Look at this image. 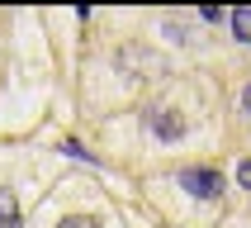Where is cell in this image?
<instances>
[{
	"instance_id": "6da1fadb",
	"label": "cell",
	"mask_w": 251,
	"mask_h": 228,
	"mask_svg": "<svg viewBox=\"0 0 251 228\" xmlns=\"http://www.w3.org/2000/svg\"><path fill=\"white\" fill-rule=\"evenodd\" d=\"M180 185L195 200H218V195H223V176H218L213 167H190V171H180Z\"/></svg>"
},
{
	"instance_id": "52a82bcc",
	"label": "cell",
	"mask_w": 251,
	"mask_h": 228,
	"mask_svg": "<svg viewBox=\"0 0 251 228\" xmlns=\"http://www.w3.org/2000/svg\"><path fill=\"white\" fill-rule=\"evenodd\" d=\"M237 181L251 190V157H242V162H237Z\"/></svg>"
},
{
	"instance_id": "277c9868",
	"label": "cell",
	"mask_w": 251,
	"mask_h": 228,
	"mask_svg": "<svg viewBox=\"0 0 251 228\" xmlns=\"http://www.w3.org/2000/svg\"><path fill=\"white\" fill-rule=\"evenodd\" d=\"M227 24H232V38L237 43H251V10H232Z\"/></svg>"
},
{
	"instance_id": "3957f363",
	"label": "cell",
	"mask_w": 251,
	"mask_h": 228,
	"mask_svg": "<svg viewBox=\"0 0 251 228\" xmlns=\"http://www.w3.org/2000/svg\"><path fill=\"white\" fill-rule=\"evenodd\" d=\"M0 228H24V214H19V200L0 185Z\"/></svg>"
},
{
	"instance_id": "5b68a950",
	"label": "cell",
	"mask_w": 251,
	"mask_h": 228,
	"mask_svg": "<svg viewBox=\"0 0 251 228\" xmlns=\"http://www.w3.org/2000/svg\"><path fill=\"white\" fill-rule=\"evenodd\" d=\"M57 228H104L100 219H90V214H71V219H62Z\"/></svg>"
},
{
	"instance_id": "8992f818",
	"label": "cell",
	"mask_w": 251,
	"mask_h": 228,
	"mask_svg": "<svg viewBox=\"0 0 251 228\" xmlns=\"http://www.w3.org/2000/svg\"><path fill=\"white\" fill-rule=\"evenodd\" d=\"M62 152L76 157V162H95V157H90V147H81V142H62Z\"/></svg>"
},
{
	"instance_id": "ba28073f",
	"label": "cell",
	"mask_w": 251,
	"mask_h": 228,
	"mask_svg": "<svg viewBox=\"0 0 251 228\" xmlns=\"http://www.w3.org/2000/svg\"><path fill=\"white\" fill-rule=\"evenodd\" d=\"M199 14H204V24H218V19H223V10H218V5H204Z\"/></svg>"
},
{
	"instance_id": "9c48e42d",
	"label": "cell",
	"mask_w": 251,
	"mask_h": 228,
	"mask_svg": "<svg viewBox=\"0 0 251 228\" xmlns=\"http://www.w3.org/2000/svg\"><path fill=\"white\" fill-rule=\"evenodd\" d=\"M242 110H251V86H247V90H242Z\"/></svg>"
},
{
	"instance_id": "7a4b0ae2",
	"label": "cell",
	"mask_w": 251,
	"mask_h": 228,
	"mask_svg": "<svg viewBox=\"0 0 251 228\" xmlns=\"http://www.w3.org/2000/svg\"><path fill=\"white\" fill-rule=\"evenodd\" d=\"M147 133H152V138H161V142H176V138L185 133V119H180V110H166V105L147 110Z\"/></svg>"
}]
</instances>
